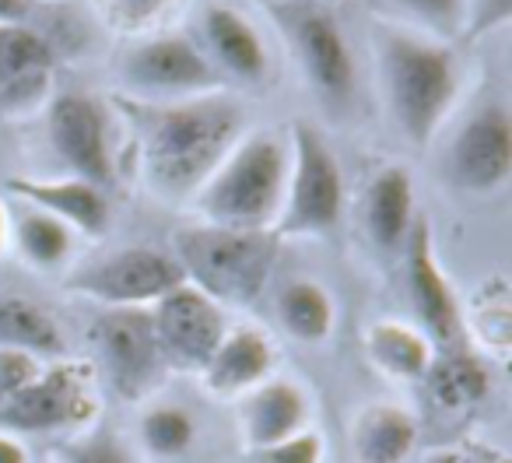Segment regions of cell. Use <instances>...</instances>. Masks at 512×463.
Returning <instances> with one entry per match:
<instances>
[{
  "label": "cell",
  "mask_w": 512,
  "mask_h": 463,
  "mask_svg": "<svg viewBox=\"0 0 512 463\" xmlns=\"http://www.w3.org/2000/svg\"><path fill=\"white\" fill-rule=\"evenodd\" d=\"M148 186L165 200L197 197L211 172L246 134V116L225 95L172 102H127Z\"/></svg>",
  "instance_id": "obj_1"
},
{
  "label": "cell",
  "mask_w": 512,
  "mask_h": 463,
  "mask_svg": "<svg viewBox=\"0 0 512 463\" xmlns=\"http://www.w3.org/2000/svg\"><path fill=\"white\" fill-rule=\"evenodd\" d=\"M172 257L183 278L221 309L253 306L278 260V236L271 228L256 232V228H225L200 221L172 236Z\"/></svg>",
  "instance_id": "obj_2"
},
{
  "label": "cell",
  "mask_w": 512,
  "mask_h": 463,
  "mask_svg": "<svg viewBox=\"0 0 512 463\" xmlns=\"http://www.w3.org/2000/svg\"><path fill=\"white\" fill-rule=\"evenodd\" d=\"M288 183V144L278 134H242L225 162L197 190L204 221L225 228H256L267 232L278 225Z\"/></svg>",
  "instance_id": "obj_3"
},
{
  "label": "cell",
  "mask_w": 512,
  "mask_h": 463,
  "mask_svg": "<svg viewBox=\"0 0 512 463\" xmlns=\"http://www.w3.org/2000/svg\"><path fill=\"white\" fill-rule=\"evenodd\" d=\"M383 92L397 130L425 148L460 92V67L446 46L390 36L383 46Z\"/></svg>",
  "instance_id": "obj_4"
},
{
  "label": "cell",
  "mask_w": 512,
  "mask_h": 463,
  "mask_svg": "<svg viewBox=\"0 0 512 463\" xmlns=\"http://www.w3.org/2000/svg\"><path fill=\"white\" fill-rule=\"evenodd\" d=\"M344 211V172L334 148L313 123L292 127L288 151V183L274 236H327Z\"/></svg>",
  "instance_id": "obj_5"
},
{
  "label": "cell",
  "mask_w": 512,
  "mask_h": 463,
  "mask_svg": "<svg viewBox=\"0 0 512 463\" xmlns=\"http://www.w3.org/2000/svg\"><path fill=\"white\" fill-rule=\"evenodd\" d=\"M99 414L95 369L85 362H60L43 369L29 386L0 397V432H71Z\"/></svg>",
  "instance_id": "obj_6"
},
{
  "label": "cell",
  "mask_w": 512,
  "mask_h": 463,
  "mask_svg": "<svg viewBox=\"0 0 512 463\" xmlns=\"http://www.w3.org/2000/svg\"><path fill=\"white\" fill-rule=\"evenodd\" d=\"M183 281L186 278L172 253L151 250V246H127V250L78 267L64 285L74 295H85L109 309H148Z\"/></svg>",
  "instance_id": "obj_7"
},
{
  "label": "cell",
  "mask_w": 512,
  "mask_h": 463,
  "mask_svg": "<svg viewBox=\"0 0 512 463\" xmlns=\"http://www.w3.org/2000/svg\"><path fill=\"white\" fill-rule=\"evenodd\" d=\"M92 344L102 376L123 400H144L162 376V351L151 327V309H106L92 323Z\"/></svg>",
  "instance_id": "obj_8"
},
{
  "label": "cell",
  "mask_w": 512,
  "mask_h": 463,
  "mask_svg": "<svg viewBox=\"0 0 512 463\" xmlns=\"http://www.w3.org/2000/svg\"><path fill=\"white\" fill-rule=\"evenodd\" d=\"M151 327H155V341L165 365L186 372H204L221 337L228 334L225 309L207 299L200 288H193L190 281L172 288L151 306Z\"/></svg>",
  "instance_id": "obj_9"
},
{
  "label": "cell",
  "mask_w": 512,
  "mask_h": 463,
  "mask_svg": "<svg viewBox=\"0 0 512 463\" xmlns=\"http://www.w3.org/2000/svg\"><path fill=\"white\" fill-rule=\"evenodd\" d=\"M46 134L50 144L78 179L95 183L106 190L116 179V158H113V127L109 113L95 95L85 92H64L50 102L46 113Z\"/></svg>",
  "instance_id": "obj_10"
},
{
  "label": "cell",
  "mask_w": 512,
  "mask_h": 463,
  "mask_svg": "<svg viewBox=\"0 0 512 463\" xmlns=\"http://www.w3.org/2000/svg\"><path fill=\"white\" fill-rule=\"evenodd\" d=\"M446 176L467 193H498L512 176V120L502 102H484L446 148Z\"/></svg>",
  "instance_id": "obj_11"
},
{
  "label": "cell",
  "mask_w": 512,
  "mask_h": 463,
  "mask_svg": "<svg viewBox=\"0 0 512 463\" xmlns=\"http://www.w3.org/2000/svg\"><path fill=\"white\" fill-rule=\"evenodd\" d=\"M404 271H407V292H411L414 313H418L421 334L432 341L435 351L460 348L463 334H467V320H463V306L456 299L453 285L442 274L439 257L432 246V228L428 221H414L411 236L404 239Z\"/></svg>",
  "instance_id": "obj_12"
},
{
  "label": "cell",
  "mask_w": 512,
  "mask_h": 463,
  "mask_svg": "<svg viewBox=\"0 0 512 463\" xmlns=\"http://www.w3.org/2000/svg\"><path fill=\"white\" fill-rule=\"evenodd\" d=\"M285 29L292 36V46L299 53V64L313 92L334 106H344L355 92L358 71L351 46L344 32L337 29L334 15L316 8V4H295L285 11Z\"/></svg>",
  "instance_id": "obj_13"
},
{
  "label": "cell",
  "mask_w": 512,
  "mask_h": 463,
  "mask_svg": "<svg viewBox=\"0 0 512 463\" xmlns=\"http://www.w3.org/2000/svg\"><path fill=\"white\" fill-rule=\"evenodd\" d=\"M123 78L141 95H165V99H193L214 92L218 85L211 60L183 36H158L137 46L123 60Z\"/></svg>",
  "instance_id": "obj_14"
},
{
  "label": "cell",
  "mask_w": 512,
  "mask_h": 463,
  "mask_svg": "<svg viewBox=\"0 0 512 463\" xmlns=\"http://www.w3.org/2000/svg\"><path fill=\"white\" fill-rule=\"evenodd\" d=\"M309 414H313V400H309L306 386H299L295 379H264L239 397L242 446L264 453V449L306 432Z\"/></svg>",
  "instance_id": "obj_15"
},
{
  "label": "cell",
  "mask_w": 512,
  "mask_h": 463,
  "mask_svg": "<svg viewBox=\"0 0 512 463\" xmlns=\"http://www.w3.org/2000/svg\"><path fill=\"white\" fill-rule=\"evenodd\" d=\"M53 46L36 29L11 22L0 25V109L25 113L50 88Z\"/></svg>",
  "instance_id": "obj_16"
},
{
  "label": "cell",
  "mask_w": 512,
  "mask_h": 463,
  "mask_svg": "<svg viewBox=\"0 0 512 463\" xmlns=\"http://www.w3.org/2000/svg\"><path fill=\"white\" fill-rule=\"evenodd\" d=\"M274 369V344L264 330L235 327L221 337L218 351L204 365V386L221 400H239L253 386L271 379Z\"/></svg>",
  "instance_id": "obj_17"
},
{
  "label": "cell",
  "mask_w": 512,
  "mask_h": 463,
  "mask_svg": "<svg viewBox=\"0 0 512 463\" xmlns=\"http://www.w3.org/2000/svg\"><path fill=\"white\" fill-rule=\"evenodd\" d=\"M8 190L22 200L36 204L39 211L53 214L67 228H78L85 236H102L109 228V200L106 190L95 183L71 176V179H8Z\"/></svg>",
  "instance_id": "obj_18"
},
{
  "label": "cell",
  "mask_w": 512,
  "mask_h": 463,
  "mask_svg": "<svg viewBox=\"0 0 512 463\" xmlns=\"http://www.w3.org/2000/svg\"><path fill=\"white\" fill-rule=\"evenodd\" d=\"M418 418L407 407L376 400L351 421V453L358 463H407L418 446Z\"/></svg>",
  "instance_id": "obj_19"
},
{
  "label": "cell",
  "mask_w": 512,
  "mask_h": 463,
  "mask_svg": "<svg viewBox=\"0 0 512 463\" xmlns=\"http://www.w3.org/2000/svg\"><path fill=\"white\" fill-rule=\"evenodd\" d=\"M414 179L400 165H386L365 190V232L386 253L404 250L414 228Z\"/></svg>",
  "instance_id": "obj_20"
},
{
  "label": "cell",
  "mask_w": 512,
  "mask_h": 463,
  "mask_svg": "<svg viewBox=\"0 0 512 463\" xmlns=\"http://www.w3.org/2000/svg\"><path fill=\"white\" fill-rule=\"evenodd\" d=\"M421 383L428 386V393H432V400L439 407H446V411H467V407L481 404L491 393V369L477 351L460 344V348L435 351Z\"/></svg>",
  "instance_id": "obj_21"
},
{
  "label": "cell",
  "mask_w": 512,
  "mask_h": 463,
  "mask_svg": "<svg viewBox=\"0 0 512 463\" xmlns=\"http://www.w3.org/2000/svg\"><path fill=\"white\" fill-rule=\"evenodd\" d=\"M204 39L228 74L242 81H260L267 74V50L256 36V29L232 8L211 4L204 11Z\"/></svg>",
  "instance_id": "obj_22"
},
{
  "label": "cell",
  "mask_w": 512,
  "mask_h": 463,
  "mask_svg": "<svg viewBox=\"0 0 512 463\" xmlns=\"http://www.w3.org/2000/svg\"><path fill=\"white\" fill-rule=\"evenodd\" d=\"M365 351H369L372 365L393 379H421L432 365V341L421 334L418 327H407L397 320H379L365 334Z\"/></svg>",
  "instance_id": "obj_23"
},
{
  "label": "cell",
  "mask_w": 512,
  "mask_h": 463,
  "mask_svg": "<svg viewBox=\"0 0 512 463\" xmlns=\"http://www.w3.org/2000/svg\"><path fill=\"white\" fill-rule=\"evenodd\" d=\"M0 348L50 358L64 351V334L39 302L0 292Z\"/></svg>",
  "instance_id": "obj_24"
},
{
  "label": "cell",
  "mask_w": 512,
  "mask_h": 463,
  "mask_svg": "<svg viewBox=\"0 0 512 463\" xmlns=\"http://www.w3.org/2000/svg\"><path fill=\"white\" fill-rule=\"evenodd\" d=\"M278 320L288 330V337L302 344H323L334 334V299L316 281H292L278 295Z\"/></svg>",
  "instance_id": "obj_25"
},
{
  "label": "cell",
  "mask_w": 512,
  "mask_h": 463,
  "mask_svg": "<svg viewBox=\"0 0 512 463\" xmlns=\"http://www.w3.org/2000/svg\"><path fill=\"white\" fill-rule=\"evenodd\" d=\"M137 439H141L144 453L158 456V460H176V456L190 453L197 442V421L186 407L179 404H148L137 425Z\"/></svg>",
  "instance_id": "obj_26"
},
{
  "label": "cell",
  "mask_w": 512,
  "mask_h": 463,
  "mask_svg": "<svg viewBox=\"0 0 512 463\" xmlns=\"http://www.w3.org/2000/svg\"><path fill=\"white\" fill-rule=\"evenodd\" d=\"M15 243L36 267H60L71 253V228L46 211H25L15 221Z\"/></svg>",
  "instance_id": "obj_27"
},
{
  "label": "cell",
  "mask_w": 512,
  "mask_h": 463,
  "mask_svg": "<svg viewBox=\"0 0 512 463\" xmlns=\"http://www.w3.org/2000/svg\"><path fill=\"white\" fill-rule=\"evenodd\" d=\"M60 463H134V456L113 432H88L60 446Z\"/></svg>",
  "instance_id": "obj_28"
},
{
  "label": "cell",
  "mask_w": 512,
  "mask_h": 463,
  "mask_svg": "<svg viewBox=\"0 0 512 463\" xmlns=\"http://www.w3.org/2000/svg\"><path fill=\"white\" fill-rule=\"evenodd\" d=\"M169 4L172 0H102L109 22H113L116 29H127V32H137L148 22H155Z\"/></svg>",
  "instance_id": "obj_29"
},
{
  "label": "cell",
  "mask_w": 512,
  "mask_h": 463,
  "mask_svg": "<svg viewBox=\"0 0 512 463\" xmlns=\"http://www.w3.org/2000/svg\"><path fill=\"white\" fill-rule=\"evenodd\" d=\"M43 369H46L43 358L29 355V351L0 348V397H8V393L29 386Z\"/></svg>",
  "instance_id": "obj_30"
},
{
  "label": "cell",
  "mask_w": 512,
  "mask_h": 463,
  "mask_svg": "<svg viewBox=\"0 0 512 463\" xmlns=\"http://www.w3.org/2000/svg\"><path fill=\"white\" fill-rule=\"evenodd\" d=\"M260 463H323V435L306 428V432L264 449Z\"/></svg>",
  "instance_id": "obj_31"
},
{
  "label": "cell",
  "mask_w": 512,
  "mask_h": 463,
  "mask_svg": "<svg viewBox=\"0 0 512 463\" xmlns=\"http://www.w3.org/2000/svg\"><path fill=\"white\" fill-rule=\"evenodd\" d=\"M397 4H404L407 11L425 18L439 32H453L456 22H460V0H397Z\"/></svg>",
  "instance_id": "obj_32"
},
{
  "label": "cell",
  "mask_w": 512,
  "mask_h": 463,
  "mask_svg": "<svg viewBox=\"0 0 512 463\" xmlns=\"http://www.w3.org/2000/svg\"><path fill=\"white\" fill-rule=\"evenodd\" d=\"M421 463H498V460H491L488 453H477V449H470V446H439Z\"/></svg>",
  "instance_id": "obj_33"
},
{
  "label": "cell",
  "mask_w": 512,
  "mask_h": 463,
  "mask_svg": "<svg viewBox=\"0 0 512 463\" xmlns=\"http://www.w3.org/2000/svg\"><path fill=\"white\" fill-rule=\"evenodd\" d=\"M0 463H32L29 449L18 435L11 432H0Z\"/></svg>",
  "instance_id": "obj_34"
},
{
  "label": "cell",
  "mask_w": 512,
  "mask_h": 463,
  "mask_svg": "<svg viewBox=\"0 0 512 463\" xmlns=\"http://www.w3.org/2000/svg\"><path fill=\"white\" fill-rule=\"evenodd\" d=\"M29 11V0H0V25L22 22Z\"/></svg>",
  "instance_id": "obj_35"
},
{
  "label": "cell",
  "mask_w": 512,
  "mask_h": 463,
  "mask_svg": "<svg viewBox=\"0 0 512 463\" xmlns=\"http://www.w3.org/2000/svg\"><path fill=\"white\" fill-rule=\"evenodd\" d=\"M8 243V218H4V207H0V250Z\"/></svg>",
  "instance_id": "obj_36"
},
{
  "label": "cell",
  "mask_w": 512,
  "mask_h": 463,
  "mask_svg": "<svg viewBox=\"0 0 512 463\" xmlns=\"http://www.w3.org/2000/svg\"><path fill=\"white\" fill-rule=\"evenodd\" d=\"M39 463H50V460H39Z\"/></svg>",
  "instance_id": "obj_37"
}]
</instances>
